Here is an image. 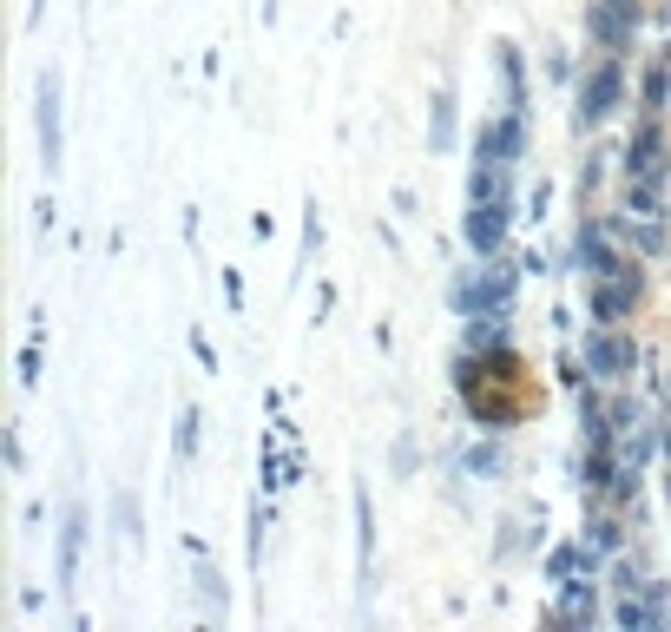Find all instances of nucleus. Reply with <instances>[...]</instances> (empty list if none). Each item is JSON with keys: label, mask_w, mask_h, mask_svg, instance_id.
<instances>
[{"label": "nucleus", "mask_w": 671, "mask_h": 632, "mask_svg": "<svg viewBox=\"0 0 671 632\" xmlns=\"http://www.w3.org/2000/svg\"><path fill=\"white\" fill-rule=\"evenodd\" d=\"M520 290V264H481L474 277L454 284V310L461 316H507Z\"/></svg>", "instance_id": "obj_1"}, {"label": "nucleus", "mask_w": 671, "mask_h": 632, "mask_svg": "<svg viewBox=\"0 0 671 632\" xmlns=\"http://www.w3.org/2000/svg\"><path fill=\"white\" fill-rule=\"evenodd\" d=\"M625 99V66L619 60H599L593 73H586V86H579V106H573V126L579 132H593L612 119V106Z\"/></svg>", "instance_id": "obj_2"}, {"label": "nucleus", "mask_w": 671, "mask_h": 632, "mask_svg": "<svg viewBox=\"0 0 671 632\" xmlns=\"http://www.w3.org/2000/svg\"><path fill=\"white\" fill-rule=\"evenodd\" d=\"M33 126H40V165L47 172H60V158H66V119H60V73H40L33 79Z\"/></svg>", "instance_id": "obj_3"}, {"label": "nucleus", "mask_w": 671, "mask_h": 632, "mask_svg": "<svg viewBox=\"0 0 671 632\" xmlns=\"http://www.w3.org/2000/svg\"><path fill=\"white\" fill-rule=\"evenodd\" d=\"M639 369V343L619 330V323H599L593 336H586V376H599V382H625Z\"/></svg>", "instance_id": "obj_4"}, {"label": "nucleus", "mask_w": 671, "mask_h": 632, "mask_svg": "<svg viewBox=\"0 0 671 632\" xmlns=\"http://www.w3.org/2000/svg\"><path fill=\"white\" fill-rule=\"evenodd\" d=\"M514 224V198H468V218H461V237H468V251L494 257L500 237Z\"/></svg>", "instance_id": "obj_5"}, {"label": "nucleus", "mask_w": 671, "mask_h": 632, "mask_svg": "<svg viewBox=\"0 0 671 632\" xmlns=\"http://www.w3.org/2000/svg\"><path fill=\"white\" fill-rule=\"evenodd\" d=\"M632 303H639V270H632V264L593 277V323H625Z\"/></svg>", "instance_id": "obj_6"}, {"label": "nucleus", "mask_w": 671, "mask_h": 632, "mask_svg": "<svg viewBox=\"0 0 671 632\" xmlns=\"http://www.w3.org/2000/svg\"><path fill=\"white\" fill-rule=\"evenodd\" d=\"M612 237H619V231H612V224H599V218H586L573 231V257H579V270H586V277H606V270L625 264V257L612 251Z\"/></svg>", "instance_id": "obj_7"}, {"label": "nucleus", "mask_w": 671, "mask_h": 632, "mask_svg": "<svg viewBox=\"0 0 671 632\" xmlns=\"http://www.w3.org/2000/svg\"><path fill=\"white\" fill-rule=\"evenodd\" d=\"M625 178H665V139H658V126L645 119L639 132H632V145H625Z\"/></svg>", "instance_id": "obj_8"}, {"label": "nucleus", "mask_w": 671, "mask_h": 632, "mask_svg": "<svg viewBox=\"0 0 671 632\" xmlns=\"http://www.w3.org/2000/svg\"><path fill=\"white\" fill-rule=\"evenodd\" d=\"M454 132H461V99L441 86L435 106H428V152H454Z\"/></svg>", "instance_id": "obj_9"}, {"label": "nucleus", "mask_w": 671, "mask_h": 632, "mask_svg": "<svg viewBox=\"0 0 671 632\" xmlns=\"http://www.w3.org/2000/svg\"><path fill=\"white\" fill-rule=\"evenodd\" d=\"M79 547H86V507H66V521H60V593H73Z\"/></svg>", "instance_id": "obj_10"}, {"label": "nucleus", "mask_w": 671, "mask_h": 632, "mask_svg": "<svg viewBox=\"0 0 671 632\" xmlns=\"http://www.w3.org/2000/svg\"><path fill=\"white\" fill-rule=\"evenodd\" d=\"M586 27H593L599 47H625V40H632V14H625V7H606V0H593Z\"/></svg>", "instance_id": "obj_11"}, {"label": "nucleus", "mask_w": 671, "mask_h": 632, "mask_svg": "<svg viewBox=\"0 0 671 632\" xmlns=\"http://www.w3.org/2000/svg\"><path fill=\"white\" fill-rule=\"evenodd\" d=\"M369 560H375V507H369V494H356V580H362V593H369Z\"/></svg>", "instance_id": "obj_12"}, {"label": "nucleus", "mask_w": 671, "mask_h": 632, "mask_svg": "<svg viewBox=\"0 0 671 632\" xmlns=\"http://www.w3.org/2000/svg\"><path fill=\"white\" fill-rule=\"evenodd\" d=\"M612 231H619L625 244H639L645 257H665V231H658V224L645 218V211H632V218H612Z\"/></svg>", "instance_id": "obj_13"}, {"label": "nucleus", "mask_w": 671, "mask_h": 632, "mask_svg": "<svg viewBox=\"0 0 671 632\" xmlns=\"http://www.w3.org/2000/svg\"><path fill=\"white\" fill-rule=\"evenodd\" d=\"M547 573H553V580H573V573H593V540H586V547H579V540H573V547H560V553H553V560H547Z\"/></svg>", "instance_id": "obj_14"}, {"label": "nucleus", "mask_w": 671, "mask_h": 632, "mask_svg": "<svg viewBox=\"0 0 671 632\" xmlns=\"http://www.w3.org/2000/svg\"><path fill=\"white\" fill-rule=\"evenodd\" d=\"M191 553H198V600L211 606V619H224V580H218V567L204 560V547L191 540Z\"/></svg>", "instance_id": "obj_15"}, {"label": "nucleus", "mask_w": 671, "mask_h": 632, "mask_svg": "<svg viewBox=\"0 0 671 632\" xmlns=\"http://www.w3.org/2000/svg\"><path fill=\"white\" fill-rule=\"evenodd\" d=\"M468 198H507V165H474Z\"/></svg>", "instance_id": "obj_16"}, {"label": "nucleus", "mask_w": 671, "mask_h": 632, "mask_svg": "<svg viewBox=\"0 0 671 632\" xmlns=\"http://www.w3.org/2000/svg\"><path fill=\"white\" fill-rule=\"evenodd\" d=\"M671 106V60H652V73H645V112Z\"/></svg>", "instance_id": "obj_17"}, {"label": "nucleus", "mask_w": 671, "mask_h": 632, "mask_svg": "<svg viewBox=\"0 0 671 632\" xmlns=\"http://www.w3.org/2000/svg\"><path fill=\"white\" fill-rule=\"evenodd\" d=\"M593 586H573V580H566V600H560V619H579V626H586V619H593Z\"/></svg>", "instance_id": "obj_18"}, {"label": "nucleus", "mask_w": 671, "mask_h": 632, "mask_svg": "<svg viewBox=\"0 0 671 632\" xmlns=\"http://www.w3.org/2000/svg\"><path fill=\"white\" fill-rule=\"evenodd\" d=\"M198 422H204L198 409L178 415V468H191V455H198Z\"/></svg>", "instance_id": "obj_19"}, {"label": "nucleus", "mask_w": 671, "mask_h": 632, "mask_svg": "<svg viewBox=\"0 0 671 632\" xmlns=\"http://www.w3.org/2000/svg\"><path fill=\"white\" fill-rule=\"evenodd\" d=\"M264 527H270L264 501H250V567H264Z\"/></svg>", "instance_id": "obj_20"}, {"label": "nucleus", "mask_w": 671, "mask_h": 632, "mask_svg": "<svg viewBox=\"0 0 671 632\" xmlns=\"http://www.w3.org/2000/svg\"><path fill=\"white\" fill-rule=\"evenodd\" d=\"M612 586H619V593H639V586H652V580H645L639 560H619V567H612Z\"/></svg>", "instance_id": "obj_21"}, {"label": "nucleus", "mask_w": 671, "mask_h": 632, "mask_svg": "<svg viewBox=\"0 0 671 632\" xmlns=\"http://www.w3.org/2000/svg\"><path fill=\"white\" fill-rule=\"evenodd\" d=\"M468 474H500V448H468Z\"/></svg>", "instance_id": "obj_22"}, {"label": "nucleus", "mask_w": 671, "mask_h": 632, "mask_svg": "<svg viewBox=\"0 0 671 632\" xmlns=\"http://www.w3.org/2000/svg\"><path fill=\"white\" fill-rule=\"evenodd\" d=\"M586 540H593V547H619V527H612V521H593V527H586Z\"/></svg>", "instance_id": "obj_23"}, {"label": "nucleus", "mask_w": 671, "mask_h": 632, "mask_svg": "<svg viewBox=\"0 0 671 632\" xmlns=\"http://www.w3.org/2000/svg\"><path fill=\"white\" fill-rule=\"evenodd\" d=\"M191 349H198L204 369H218V349H211V336H204V330H191Z\"/></svg>", "instance_id": "obj_24"}, {"label": "nucleus", "mask_w": 671, "mask_h": 632, "mask_svg": "<svg viewBox=\"0 0 671 632\" xmlns=\"http://www.w3.org/2000/svg\"><path fill=\"white\" fill-rule=\"evenodd\" d=\"M20 382H27V389L40 382V349H33V343H27V356H20Z\"/></svg>", "instance_id": "obj_25"}, {"label": "nucleus", "mask_w": 671, "mask_h": 632, "mask_svg": "<svg viewBox=\"0 0 671 632\" xmlns=\"http://www.w3.org/2000/svg\"><path fill=\"white\" fill-rule=\"evenodd\" d=\"M40 14H47V0H27V27H33V20H40Z\"/></svg>", "instance_id": "obj_26"}, {"label": "nucleus", "mask_w": 671, "mask_h": 632, "mask_svg": "<svg viewBox=\"0 0 671 632\" xmlns=\"http://www.w3.org/2000/svg\"><path fill=\"white\" fill-rule=\"evenodd\" d=\"M270 20H277V0H264V27H270Z\"/></svg>", "instance_id": "obj_27"}, {"label": "nucleus", "mask_w": 671, "mask_h": 632, "mask_svg": "<svg viewBox=\"0 0 671 632\" xmlns=\"http://www.w3.org/2000/svg\"><path fill=\"white\" fill-rule=\"evenodd\" d=\"M606 7H625V14H632V0H606Z\"/></svg>", "instance_id": "obj_28"}, {"label": "nucleus", "mask_w": 671, "mask_h": 632, "mask_svg": "<svg viewBox=\"0 0 671 632\" xmlns=\"http://www.w3.org/2000/svg\"><path fill=\"white\" fill-rule=\"evenodd\" d=\"M665 455H671V428H665Z\"/></svg>", "instance_id": "obj_29"}, {"label": "nucleus", "mask_w": 671, "mask_h": 632, "mask_svg": "<svg viewBox=\"0 0 671 632\" xmlns=\"http://www.w3.org/2000/svg\"><path fill=\"white\" fill-rule=\"evenodd\" d=\"M86 7H93V0H86Z\"/></svg>", "instance_id": "obj_30"}]
</instances>
